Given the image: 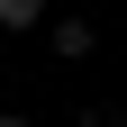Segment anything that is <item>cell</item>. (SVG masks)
<instances>
[{"instance_id":"1","label":"cell","mask_w":127,"mask_h":127,"mask_svg":"<svg viewBox=\"0 0 127 127\" xmlns=\"http://www.w3.org/2000/svg\"><path fill=\"white\" fill-rule=\"evenodd\" d=\"M55 55H64V64H91V55H100L91 18H55Z\"/></svg>"},{"instance_id":"2","label":"cell","mask_w":127,"mask_h":127,"mask_svg":"<svg viewBox=\"0 0 127 127\" xmlns=\"http://www.w3.org/2000/svg\"><path fill=\"white\" fill-rule=\"evenodd\" d=\"M36 18H45V0H0V27H9V36H27Z\"/></svg>"},{"instance_id":"3","label":"cell","mask_w":127,"mask_h":127,"mask_svg":"<svg viewBox=\"0 0 127 127\" xmlns=\"http://www.w3.org/2000/svg\"><path fill=\"white\" fill-rule=\"evenodd\" d=\"M0 127H36V118H18V109H0Z\"/></svg>"},{"instance_id":"4","label":"cell","mask_w":127,"mask_h":127,"mask_svg":"<svg viewBox=\"0 0 127 127\" xmlns=\"http://www.w3.org/2000/svg\"><path fill=\"white\" fill-rule=\"evenodd\" d=\"M91 127H127V118H91Z\"/></svg>"}]
</instances>
